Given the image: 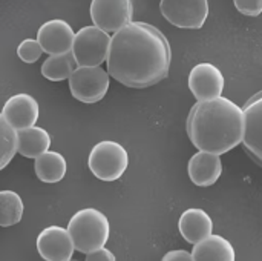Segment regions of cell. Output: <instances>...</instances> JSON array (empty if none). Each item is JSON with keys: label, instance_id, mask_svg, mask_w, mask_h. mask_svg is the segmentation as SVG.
I'll use <instances>...</instances> for the list:
<instances>
[{"label": "cell", "instance_id": "obj_1", "mask_svg": "<svg viewBox=\"0 0 262 261\" xmlns=\"http://www.w3.org/2000/svg\"><path fill=\"white\" fill-rule=\"evenodd\" d=\"M172 49L166 35L146 22H132L112 35L107 72L127 88L143 89L167 77Z\"/></svg>", "mask_w": 262, "mask_h": 261}, {"label": "cell", "instance_id": "obj_2", "mask_svg": "<svg viewBox=\"0 0 262 261\" xmlns=\"http://www.w3.org/2000/svg\"><path fill=\"white\" fill-rule=\"evenodd\" d=\"M244 109L227 97L196 102L187 117V135L198 151L226 154L244 140Z\"/></svg>", "mask_w": 262, "mask_h": 261}, {"label": "cell", "instance_id": "obj_3", "mask_svg": "<svg viewBox=\"0 0 262 261\" xmlns=\"http://www.w3.org/2000/svg\"><path fill=\"white\" fill-rule=\"evenodd\" d=\"M68 231L74 240L75 251L88 255L104 248L111 235V223L101 211L83 208L71 217Z\"/></svg>", "mask_w": 262, "mask_h": 261}, {"label": "cell", "instance_id": "obj_4", "mask_svg": "<svg viewBox=\"0 0 262 261\" xmlns=\"http://www.w3.org/2000/svg\"><path fill=\"white\" fill-rule=\"evenodd\" d=\"M88 166L98 180L115 182L126 172L129 154L123 145L112 140H103L91 149Z\"/></svg>", "mask_w": 262, "mask_h": 261}, {"label": "cell", "instance_id": "obj_5", "mask_svg": "<svg viewBox=\"0 0 262 261\" xmlns=\"http://www.w3.org/2000/svg\"><path fill=\"white\" fill-rule=\"evenodd\" d=\"M112 37L95 25L77 31L72 54L78 66H100L107 60Z\"/></svg>", "mask_w": 262, "mask_h": 261}, {"label": "cell", "instance_id": "obj_6", "mask_svg": "<svg viewBox=\"0 0 262 261\" xmlns=\"http://www.w3.org/2000/svg\"><path fill=\"white\" fill-rule=\"evenodd\" d=\"M68 82L75 100L97 103L104 98L109 89V72L101 66H78Z\"/></svg>", "mask_w": 262, "mask_h": 261}, {"label": "cell", "instance_id": "obj_7", "mask_svg": "<svg viewBox=\"0 0 262 261\" xmlns=\"http://www.w3.org/2000/svg\"><path fill=\"white\" fill-rule=\"evenodd\" d=\"M160 9L169 23L184 29H200L209 17L207 0H161Z\"/></svg>", "mask_w": 262, "mask_h": 261}, {"label": "cell", "instance_id": "obj_8", "mask_svg": "<svg viewBox=\"0 0 262 261\" xmlns=\"http://www.w3.org/2000/svg\"><path fill=\"white\" fill-rule=\"evenodd\" d=\"M134 3L130 0H94L91 18L95 26L106 32H118L132 23Z\"/></svg>", "mask_w": 262, "mask_h": 261}, {"label": "cell", "instance_id": "obj_9", "mask_svg": "<svg viewBox=\"0 0 262 261\" xmlns=\"http://www.w3.org/2000/svg\"><path fill=\"white\" fill-rule=\"evenodd\" d=\"M224 75L221 69L212 63L203 62L195 65L189 74V88L195 95L196 102H207L223 97Z\"/></svg>", "mask_w": 262, "mask_h": 261}, {"label": "cell", "instance_id": "obj_10", "mask_svg": "<svg viewBox=\"0 0 262 261\" xmlns=\"http://www.w3.org/2000/svg\"><path fill=\"white\" fill-rule=\"evenodd\" d=\"M37 252L45 261H69L72 260L75 245L68 231L61 226L45 228L35 242Z\"/></svg>", "mask_w": 262, "mask_h": 261}, {"label": "cell", "instance_id": "obj_11", "mask_svg": "<svg viewBox=\"0 0 262 261\" xmlns=\"http://www.w3.org/2000/svg\"><path fill=\"white\" fill-rule=\"evenodd\" d=\"M40 115V106L38 102L25 92L15 94L9 97L2 109L0 118H3L9 126H12L15 131H25L29 128H34Z\"/></svg>", "mask_w": 262, "mask_h": 261}, {"label": "cell", "instance_id": "obj_12", "mask_svg": "<svg viewBox=\"0 0 262 261\" xmlns=\"http://www.w3.org/2000/svg\"><path fill=\"white\" fill-rule=\"evenodd\" d=\"M75 34L72 26L61 18L45 22L37 31V40L48 55H60L72 52Z\"/></svg>", "mask_w": 262, "mask_h": 261}, {"label": "cell", "instance_id": "obj_13", "mask_svg": "<svg viewBox=\"0 0 262 261\" xmlns=\"http://www.w3.org/2000/svg\"><path fill=\"white\" fill-rule=\"evenodd\" d=\"M243 109L246 115L244 149L255 163L262 166V91L255 94Z\"/></svg>", "mask_w": 262, "mask_h": 261}, {"label": "cell", "instance_id": "obj_14", "mask_svg": "<svg viewBox=\"0 0 262 261\" xmlns=\"http://www.w3.org/2000/svg\"><path fill=\"white\" fill-rule=\"evenodd\" d=\"M187 172L195 186L207 188L218 182L223 174L221 155L198 151L193 154L187 165Z\"/></svg>", "mask_w": 262, "mask_h": 261}, {"label": "cell", "instance_id": "obj_15", "mask_svg": "<svg viewBox=\"0 0 262 261\" xmlns=\"http://www.w3.org/2000/svg\"><path fill=\"white\" fill-rule=\"evenodd\" d=\"M178 229L183 238L195 246L212 235L213 220L204 209L189 208L181 214L178 222Z\"/></svg>", "mask_w": 262, "mask_h": 261}, {"label": "cell", "instance_id": "obj_16", "mask_svg": "<svg viewBox=\"0 0 262 261\" xmlns=\"http://www.w3.org/2000/svg\"><path fill=\"white\" fill-rule=\"evenodd\" d=\"M192 257L195 261H236V252L227 238L212 234L193 246Z\"/></svg>", "mask_w": 262, "mask_h": 261}, {"label": "cell", "instance_id": "obj_17", "mask_svg": "<svg viewBox=\"0 0 262 261\" xmlns=\"http://www.w3.org/2000/svg\"><path fill=\"white\" fill-rule=\"evenodd\" d=\"M34 171L38 180L43 183H58L64 178L68 171L66 158L57 151H48L34 160Z\"/></svg>", "mask_w": 262, "mask_h": 261}, {"label": "cell", "instance_id": "obj_18", "mask_svg": "<svg viewBox=\"0 0 262 261\" xmlns=\"http://www.w3.org/2000/svg\"><path fill=\"white\" fill-rule=\"evenodd\" d=\"M51 135L45 128L34 126L18 132V154L25 158L37 160L40 155L49 151Z\"/></svg>", "mask_w": 262, "mask_h": 261}, {"label": "cell", "instance_id": "obj_19", "mask_svg": "<svg viewBox=\"0 0 262 261\" xmlns=\"http://www.w3.org/2000/svg\"><path fill=\"white\" fill-rule=\"evenodd\" d=\"M78 68L74 54H60V55H48V58L41 65V75L51 82L69 80L74 71Z\"/></svg>", "mask_w": 262, "mask_h": 261}, {"label": "cell", "instance_id": "obj_20", "mask_svg": "<svg viewBox=\"0 0 262 261\" xmlns=\"http://www.w3.org/2000/svg\"><path fill=\"white\" fill-rule=\"evenodd\" d=\"M23 200L21 197L9 189L0 191V226L9 228L21 222L23 217Z\"/></svg>", "mask_w": 262, "mask_h": 261}, {"label": "cell", "instance_id": "obj_21", "mask_svg": "<svg viewBox=\"0 0 262 261\" xmlns=\"http://www.w3.org/2000/svg\"><path fill=\"white\" fill-rule=\"evenodd\" d=\"M0 168L5 169L18 152V131L9 126L3 118H0Z\"/></svg>", "mask_w": 262, "mask_h": 261}, {"label": "cell", "instance_id": "obj_22", "mask_svg": "<svg viewBox=\"0 0 262 261\" xmlns=\"http://www.w3.org/2000/svg\"><path fill=\"white\" fill-rule=\"evenodd\" d=\"M41 54H43V48L37 38H25L17 46V55L25 63L37 62L41 57Z\"/></svg>", "mask_w": 262, "mask_h": 261}, {"label": "cell", "instance_id": "obj_23", "mask_svg": "<svg viewBox=\"0 0 262 261\" xmlns=\"http://www.w3.org/2000/svg\"><path fill=\"white\" fill-rule=\"evenodd\" d=\"M236 9L250 17H256L262 12V0H235Z\"/></svg>", "mask_w": 262, "mask_h": 261}, {"label": "cell", "instance_id": "obj_24", "mask_svg": "<svg viewBox=\"0 0 262 261\" xmlns=\"http://www.w3.org/2000/svg\"><path fill=\"white\" fill-rule=\"evenodd\" d=\"M84 261H117V258H115L112 251H109L106 248H101L98 251H94V252L88 254Z\"/></svg>", "mask_w": 262, "mask_h": 261}, {"label": "cell", "instance_id": "obj_25", "mask_svg": "<svg viewBox=\"0 0 262 261\" xmlns=\"http://www.w3.org/2000/svg\"><path fill=\"white\" fill-rule=\"evenodd\" d=\"M161 261H195L192 257V252H187L184 249H175V251H169L167 254H164V257Z\"/></svg>", "mask_w": 262, "mask_h": 261}, {"label": "cell", "instance_id": "obj_26", "mask_svg": "<svg viewBox=\"0 0 262 261\" xmlns=\"http://www.w3.org/2000/svg\"><path fill=\"white\" fill-rule=\"evenodd\" d=\"M69 261H78V260H74V258H72V260H69Z\"/></svg>", "mask_w": 262, "mask_h": 261}]
</instances>
